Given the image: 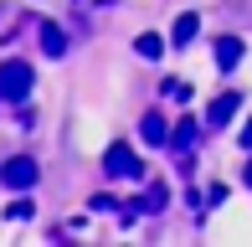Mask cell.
<instances>
[{
	"mask_svg": "<svg viewBox=\"0 0 252 247\" xmlns=\"http://www.w3.org/2000/svg\"><path fill=\"white\" fill-rule=\"evenodd\" d=\"M31 83H36V72H31V62H21V57L0 62V103H26Z\"/></svg>",
	"mask_w": 252,
	"mask_h": 247,
	"instance_id": "cell-1",
	"label": "cell"
},
{
	"mask_svg": "<svg viewBox=\"0 0 252 247\" xmlns=\"http://www.w3.org/2000/svg\"><path fill=\"white\" fill-rule=\"evenodd\" d=\"M103 170H108V181H139L144 165H139V154H134L129 144H108V154H103Z\"/></svg>",
	"mask_w": 252,
	"mask_h": 247,
	"instance_id": "cell-2",
	"label": "cell"
},
{
	"mask_svg": "<svg viewBox=\"0 0 252 247\" xmlns=\"http://www.w3.org/2000/svg\"><path fill=\"white\" fill-rule=\"evenodd\" d=\"M36 160H26V154H16V160H5V165H0V181H5L10 190H31V185H36Z\"/></svg>",
	"mask_w": 252,
	"mask_h": 247,
	"instance_id": "cell-3",
	"label": "cell"
},
{
	"mask_svg": "<svg viewBox=\"0 0 252 247\" xmlns=\"http://www.w3.org/2000/svg\"><path fill=\"white\" fill-rule=\"evenodd\" d=\"M237 108H242V98H237V93H221V98L211 103V114H206V124H211V129H221V124L232 119Z\"/></svg>",
	"mask_w": 252,
	"mask_h": 247,
	"instance_id": "cell-4",
	"label": "cell"
},
{
	"mask_svg": "<svg viewBox=\"0 0 252 247\" xmlns=\"http://www.w3.org/2000/svg\"><path fill=\"white\" fill-rule=\"evenodd\" d=\"M237 62H242V41H237V36H221V41H216V67L232 72Z\"/></svg>",
	"mask_w": 252,
	"mask_h": 247,
	"instance_id": "cell-5",
	"label": "cell"
},
{
	"mask_svg": "<svg viewBox=\"0 0 252 247\" xmlns=\"http://www.w3.org/2000/svg\"><path fill=\"white\" fill-rule=\"evenodd\" d=\"M139 134H144V144H170V129H165L159 114H144L139 119Z\"/></svg>",
	"mask_w": 252,
	"mask_h": 247,
	"instance_id": "cell-6",
	"label": "cell"
},
{
	"mask_svg": "<svg viewBox=\"0 0 252 247\" xmlns=\"http://www.w3.org/2000/svg\"><path fill=\"white\" fill-rule=\"evenodd\" d=\"M41 52H47V57H62V52H67V36H62V26L41 21Z\"/></svg>",
	"mask_w": 252,
	"mask_h": 247,
	"instance_id": "cell-7",
	"label": "cell"
},
{
	"mask_svg": "<svg viewBox=\"0 0 252 247\" xmlns=\"http://www.w3.org/2000/svg\"><path fill=\"white\" fill-rule=\"evenodd\" d=\"M196 31H201V16H196V10H186V16L175 21V47H190V41H196Z\"/></svg>",
	"mask_w": 252,
	"mask_h": 247,
	"instance_id": "cell-8",
	"label": "cell"
},
{
	"mask_svg": "<svg viewBox=\"0 0 252 247\" xmlns=\"http://www.w3.org/2000/svg\"><path fill=\"white\" fill-rule=\"evenodd\" d=\"M134 47H139V57H150V62H155L159 52H165V36H155V31H144V36L134 41Z\"/></svg>",
	"mask_w": 252,
	"mask_h": 247,
	"instance_id": "cell-9",
	"label": "cell"
},
{
	"mask_svg": "<svg viewBox=\"0 0 252 247\" xmlns=\"http://www.w3.org/2000/svg\"><path fill=\"white\" fill-rule=\"evenodd\" d=\"M134 206H139V211H165V185H150Z\"/></svg>",
	"mask_w": 252,
	"mask_h": 247,
	"instance_id": "cell-10",
	"label": "cell"
},
{
	"mask_svg": "<svg viewBox=\"0 0 252 247\" xmlns=\"http://www.w3.org/2000/svg\"><path fill=\"white\" fill-rule=\"evenodd\" d=\"M170 144H175V150H190V144H196V124L186 119V124L175 129V134H170Z\"/></svg>",
	"mask_w": 252,
	"mask_h": 247,
	"instance_id": "cell-11",
	"label": "cell"
},
{
	"mask_svg": "<svg viewBox=\"0 0 252 247\" xmlns=\"http://www.w3.org/2000/svg\"><path fill=\"white\" fill-rule=\"evenodd\" d=\"M5 216H10V221H21V216H31V201H10V206H5Z\"/></svg>",
	"mask_w": 252,
	"mask_h": 247,
	"instance_id": "cell-12",
	"label": "cell"
},
{
	"mask_svg": "<svg viewBox=\"0 0 252 247\" xmlns=\"http://www.w3.org/2000/svg\"><path fill=\"white\" fill-rule=\"evenodd\" d=\"M165 93L175 98V103H186V98H190V88H186V83H165Z\"/></svg>",
	"mask_w": 252,
	"mask_h": 247,
	"instance_id": "cell-13",
	"label": "cell"
},
{
	"mask_svg": "<svg viewBox=\"0 0 252 247\" xmlns=\"http://www.w3.org/2000/svg\"><path fill=\"white\" fill-rule=\"evenodd\" d=\"M242 150H252V124H247V129H242Z\"/></svg>",
	"mask_w": 252,
	"mask_h": 247,
	"instance_id": "cell-14",
	"label": "cell"
},
{
	"mask_svg": "<svg viewBox=\"0 0 252 247\" xmlns=\"http://www.w3.org/2000/svg\"><path fill=\"white\" fill-rule=\"evenodd\" d=\"M77 5H113V0H77Z\"/></svg>",
	"mask_w": 252,
	"mask_h": 247,
	"instance_id": "cell-15",
	"label": "cell"
},
{
	"mask_svg": "<svg viewBox=\"0 0 252 247\" xmlns=\"http://www.w3.org/2000/svg\"><path fill=\"white\" fill-rule=\"evenodd\" d=\"M242 175H247V185H252V160H247V170H242Z\"/></svg>",
	"mask_w": 252,
	"mask_h": 247,
	"instance_id": "cell-16",
	"label": "cell"
}]
</instances>
